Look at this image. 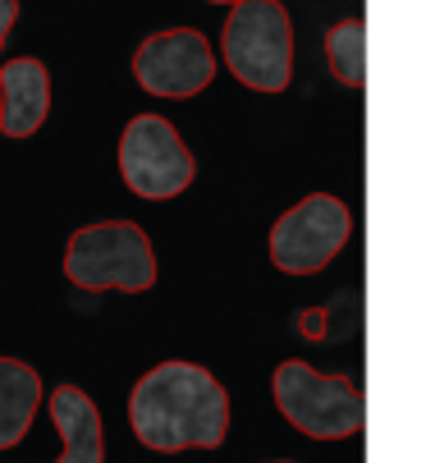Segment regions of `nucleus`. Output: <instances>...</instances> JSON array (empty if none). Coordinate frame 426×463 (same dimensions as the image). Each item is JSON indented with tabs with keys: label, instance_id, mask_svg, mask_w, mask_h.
<instances>
[{
	"label": "nucleus",
	"instance_id": "obj_7",
	"mask_svg": "<svg viewBox=\"0 0 426 463\" xmlns=\"http://www.w3.org/2000/svg\"><path fill=\"white\" fill-rule=\"evenodd\" d=\"M133 79L152 97H197L216 79V51L197 28H170L152 33L133 55Z\"/></svg>",
	"mask_w": 426,
	"mask_h": 463
},
{
	"label": "nucleus",
	"instance_id": "obj_11",
	"mask_svg": "<svg viewBox=\"0 0 426 463\" xmlns=\"http://www.w3.org/2000/svg\"><path fill=\"white\" fill-rule=\"evenodd\" d=\"M326 60L330 74L344 88H363L367 83V24L363 19H344L326 33Z\"/></svg>",
	"mask_w": 426,
	"mask_h": 463
},
{
	"label": "nucleus",
	"instance_id": "obj_6",
	"mask_svg": "<svg viewBox=\"0 0 426 463\" xmlns=\"http://www.w3.org/2000/svg\"><path fill=\"white\" fill-rule=\"evenodd\" d=\"M119 175L137 197L166 203V197H179L193 184L197 165L170 119L137 115V119H128L124 138H119Z\"/></svg>",
	"mask_w": 426,
	"mask_h": 463
},
{
	"label": "nucleus",
	"instance_id": "obj_3",
	"mask_svg": "<svg viewBox=\"0 0 426 463\" xmlns=\"http://www.w3.org/2000/svg\"><path fill=\"white\" fill-rule=\"evenodd\" d=\"M64 276H69V285H79L88 294H101V289L142 294V289L156 285L152 239L142 234V225H133V221L88 225L64 248Z\"/></svg>",
	"mask_w": 426,
	"mask_h": 463
},
{
	"label": "nucleus",
	"instance_id": "obj_4",
	"mask_svg": "<svg viewBox=\"0 0 426 463\" xmlns=\"http://www.w3.org/2000/svg\"><path fill=\"white\" fill-rule=\"evenodd\" d=\"M275 404L303 436L312 440H344L367 427V400L348 376H326L298 358L275 367Z\"/></svg>",
	"mask_w": 426,
	"mask_h": 463
},
{
	"label": "nucleus",
	"instance_id": "obj_2",
	"mask_svg": "<svg viewBox=\"0 0 426 463\" xmlns=\"http://www.w3.org/2000/svg\"><path fill=\"white\" fill-rule=\"evenodd\" d=\"M221 55L230 74L252 92H284L294 79V24L279 0H234Z\"/></svg>",
	"mask_w": 426,
	"mask_h": 463
},
{
	"label": "nucleus",
	"instance_id": "obj_13",
	"mask_svg": "<svg viewBox=\"0 0 426 463\" xmlns=\"http://www.w3.org/2000/svg\"><path fill=\"white\" fill-rule=\"evenodd\" d=\"M211 5H234V0H211Z\"/></svg>",
	"mask_w": 426,
	"mask_h": 463
},
{
	"label": "nucleus",
	"instance_id": "obj_12",
	"mask_svg": "<svg viewBox=\"0 0 426 463\" xmlns=\"http://www.w3.org/2000/svg\"><path fill=\"white\" fill-rule=\"evenodd\" d=\"M14 19H19V0H0V46H5V37H10Z\"/></svg>",
	"mask_w": 426,
	"mask_h": 463
},
{
	"label": "nucleus",
	"instance_id": "obj_10",
	"mask_svg": "<svg viewBox=\"0 0 426 463\" xmlns=\"http://www.w3.org/2000/svg\"><path fill=\"white\" fill-rule=\"evenodd\" d=\"M37 404H42V376L19 358H0V449L28 436Z\"/></svg>",
	"mask_w": 426,
	"mask_h": 463
},
{
	"label": "nucleus",
	"instance_id": "obj_8",
	"mask_svg": "<svg viewBox=\"0 0 426 463\" xmlns=\"http://www.w3.org/2000/svg\"><path fill=\"white\" fill-rule=\"evenodd\" d=\"M51 110V74L33 55L5 60L0 70V134L5 138H33Z\"/></svg>",
	"mask_w": 426,
	"mask_h": 463
},
{
	"label": "nucleus",
	"instance_id": "obj_5",
	"mask_svg": "<svg viewBox=\"0 0 426 463\" xmlns=\"http://www.w3.org/2000/svg\"><path fill=\"white\" fill-rule=\"evenodd\" d=\"M353 234V216L335 193H312L270 230V261L284 276H317L339 257Z\"/></svg>",
	"mask_w": 426,
	"mask_h": 463
},
{
	"label": "nucleus",
	"instance_id": "obj_14",
	"mask_svg": "<svg viewBox=\"0 0 426 463\" xmlns=\"http://www.w3.org/2000/svg\"><path fill=\"white\" fill-rule=\"evenodd\" d=\"M279 463H284V458H279Z\"/></svg>",
	"mask_w": 426,
	"mask_h": 463
},
{
	"label": "nucleus",
	"instance_id": "obj_1",
	"mask_svg": "<svg viewBox=\"0 0 426 463\" xmlns=\"http://www.w3.org/2000/svg\"><path fill=\"white\" fill-rule=\"evenodd\" d=\"M133 436L156 449H221L230 431V394L197 363H161L128 394Z\"/></svg>",
	"mask_w": 426,
	"mask_h": 463
},
{
	"label": "nucleus",
	"instance_id": "obj_9",
	"mask_svg": "<svg viewBox=\"0 0 426 463\" xmlns=\"http://www.w3.org/2000/svg\"><path fill=\"white\" fill-rule=\"evenodd\" d=\"M51 422L64 436V454L55 463H101L106 445H101V413L79 385H55L51 390Z\"/></svg>",
	"mask_w": 426,
	"mask_h": 463
}]
</instances>
